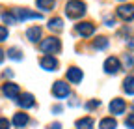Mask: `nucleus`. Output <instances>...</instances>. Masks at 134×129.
Listing matches in <instances>:
<instances>
[{
  "label": "nucleus",
  "instance_id": "obj_1",
  "mask_svg": "<svg viewBox=\"0 0 134 129\" xmlns=\"http://www.w3.org/2000/svg\"><path fill=\"white\" fill-rule=\"evenodd\" d=\"M65 13L69 19H80L86 15V4L82 0H69L65 6Z\"/></svg>",
  "mask_w": 134,
  "mask_h": 129
},
{
  "label": "nucleus",
  "instance_id": "obj_2",
  "mask_svg": "<svg viewBox=\"0 0 134 129\" xmlns=\"http://www.w3.org/2000/svg\"><path fill=\"white\" fill-rule=\"evenodd\" d=\"M41 51L45 54H56L62 51V41L54 36H50L47 39H41Z\"/></svg>",
  "mask_w": 134,
  "mask_h": 129
},
{
  "label": "nucleus",
  "instance_id": "obj_3",
  "mask_svg": "<svg viewBox=\"0 0 134 129\" xmlns=\"http://www.w3.org/2000/svg\"><path fill=\"white\" fill-rule=\"evenodd\" d=\"M69 94H71V88H69V84H65L63 80H56V82L52 84V95L56 99H63Z\"/></svg>",
  "mask_w": 134,
  "mask_h": 129
},
{
  "label": "nucleus",
  "instance_id": "obj_4",
  "mask_svg": "<svg viewBox=\"0 0 134 129\" xmlns=\"http://www.w3.org/2000/svg\"><path fill=\"white\" fill-rule=\"evenodd\" d=\"M104 71L108 73V75H115V73H119L121 71V62H119V58H115V56H110V58H106L104 60Z\"/></svg>",
  "mask_w": 134,
  "mask_h": 129
},
{
  "label": "nucleus",
  "instance_id": "obj_5",
  "mask_svg": "<svg viewBox=\"0 0 134 129\" xmlns=\"http://www.w3.org/2000/svg\"><path fill=\"white\" fill-rule=\"evenodd\" d=\"M117 17H119L121 21H125V23H129V21H132L134 19V6L132 4H123V6H119L117 8Z\"/></svg>",
  "mask_w": 134,
  "mask_h": 129
},
{
  "label": "nucleus",
  "instance_id": "obj_6",
  "mask_svg": "<svg viewBox=\"0 0 134 129\" xmlns=\"http://www.w3.org/2000/svg\"><path fill=\"white\" fill-rule=\"evenodd\" d=\"M39 66H41L45 71H56V69H58V60H56V56H52V54H45V56H41V60H39Z\"/></svg>",
  "mask_w": 134,
  "mask_h": 129
},
{
  "label": "nucleus",
  "instance_id": "obj_7",
  "mask_svg": "<svg viewBox=\"0 0 134 129\" xmlns=\"http://www.w3.org/2000/svg\"><path fill=\"white\" fill-rule=\"evenodd\" d=\"M13 15L17 17V21H26V19H41V13H34V11L24 9V8H15V9H13Z\"/></svg>",
  "mask_w": 134,
  "mask_h": 129
},
{
  "label": "nucleus",
  "instance_id": "obj_8",
  "mask_svg": "<svg viewBox=\"0 0 134 129\" xmlns=\"http://www.w3.org/2000/svg\"><path fill=\"white\" fill-rule=\"evenodd\" d=\"M75 32H76L78 36H82V38H90L93 32H95V24L93 23H78L75 26Z\"/></svg>",
  "mask_w": 134,
  "mask_h": 129
},
{
  "label": "nucleus",
  "instance_id": "obj_9",
  "mask_svg": "<svg viewBox=\"0 0 134 129\" xmlns=\"http://www.w3.org/2000/svg\"><path fill=\"white\" fill-rule=\"evenodd\" d=\"M15 101H17V105H19L21 109H32V107H36V99H34L32 94H19V97H17Z\"/></svg>",
  "mask_w": 134,
  "mask_h": 129
},
{
  "label": "nucleus",
  "instance_id": "obj_10",
  "mask_svg": "<svg viewBox=\"0 0 134 129\" xmlns=\"http://www.w3.org/2000/svg\"><path fill=\"white\" fill-rule=\"evenodd\" d=\"M2 94L6 95L8 99H17V97H19V84L6 82V84L2 86Z\"/></svg>",
  "mask_w": 134,
  "mask_h": 129
},
{
  "label": "nucleus",
  "instance_id": "obj_11",
  "mask_svg": "<svg viewBox=\"0 0 134 129\" xmlns=\"http://www.w3.org/2000/svg\"><path fill=\"white\" fill-rule=\"evenodd\" d=\"M110 114H123L125 112V109H127V105H125V101L121 99V97H115V99H112V103H110Z\"/></svg>",
  "mask_w": 134,
  "mask_h": 129
},
{
  "label": "nucleus",
  "instance_id": "obj_12",
  "mask_svg": "<svg viewBox=\"0 0 134 129\" xmlns=\"http://www.w3.org/2000/svg\"><path fill=\"white\" fill-rule=\"evenodd\" d=\"M41 36H43L41 26H30V28L26 30V38H28V41H32V43L41 41Z\"/></svg>",
  "mask_w": 134,
  "mask_h": 129
},
{
  "label": "nucleus",
  "instance_id": "obj_13",
  "mask_svg": "<svg viewBox=\"0 0 134 129\" xmlns=\"http://www.w3.org/2000/svg\"><path fill=\"white\" fill-rule=\"evenodd\" d=\"M28 122H30V118H28V114H26V112H15V114H13V120H11V123H13L17 129L24 127Z\"/></svg>",
  "mask_w": 134,
  "mask_h": 129
},
{
  "label": "nucleus",
  "instance_id": "obj_14",
  "mask_svg": "<svg viewBox=\"0 0 134 129\" xmlns=\"http://www.w3.org/2000/svg\"><path fill=\"white\" fill-rule=\"evenodd\" d=\"M82 77H84V73L78 68H69V69H67V80L73 82V84H78L80 80H82Z\"/></svg>",
  "mask_w": 134,
  "mask_h": 129
},
{
  "label": "nucleus",
  "instance_id": "obj_15",
  "mask_svg": "<svg viewBox=\"0 0 134 129\" xmlns=\"http://www.w3.org/2000/svg\"><path fill=\"white\" fill-rule=\"evenodd\" d=\"M123 90H125V94L134 95V75H129V77L123 80Z\"/></svg>",
  "mask_w": 134,
  "mask_h": 129
},
{
  "label": "nucleus",
  "instance_id": "obj_16",
  "mask_svg": "<svg viewBox=\"0 0 134 129\" xmlns=\"http://www.w3.org/2000/svg\"><path fill=\"white\" fill-rule=\"evenodd\" d=\"M99 129H117L115 118H103L99 122Z\"/></svg>",
  "mask_w": 134,
  "mask_h": 129
},
{
  "label": "nucleus",
  "instance_id": "obj_17",
  "mask_svg": "<svg viewBox=\"0 0 134 129\" xmlns=\"http://www.w3.org/2000/svg\"><path fill=\"white\" fill-rule=\"evenodd\" d=\"M76 129H93V118L86 116V118L76 120Z\"/></svg>",
  "mask_w": 134,
  "mask_h": 129
},
{
  "label": "nucleus",
  "instance_id": "obj_18",
  "mask_svg": "<svg viewBox=\"0 0 134 129\" xmlns=\"http://www.w3.org/2000/svg\"><path fill=\"white\" fill-rule=\"evenodd\" d=\"M36 4H37L39 9H43V11H50V9L54 8L56 0H36Z\"/></svg>",
  "mask_w": 134,
  "mask_h": 129
},
{
  "label": "nucleus",
  "instance_id": "obj_19",
  "mask_svg": "<svg viewBox=\"0 0 134 129\" xmlns=\"http://www.w3.org/2000/svg\"><path fill=\"white\" fill-rule=\"evenodd\" d=\"M48 28H50V30H54V32H60V30L63 28V21H62L60 17L50 19V21H48Z\"/></svg>",
  "mask_w": 134,
  "mask_h": 129
},
{
  "label": "nucleus",
  "instance_id": "obj_20",
  "mask_svg": "<svg viewBox=\"0 0 134 129\" xmlns=\"http://www.w3.org/2000/svg\"><path fill=\"white\" fill-rule=\"evenodd\" d=\"M8 56H9L11 60H17V62H19V60H23V51L17 49V47H11V49L8 51Z\"/></svg>",
  "mask_w": 134,
  "mask_h": 129
},
{
  "label": "nucleus",
  "instance_id": "obj_21",
  "mask_svg": "<svg viewBox=\"0 0 134 129\" xmlns=\"http://www.w3.org/2000/svg\"><path fill=\"white\" fill-rule=\"evenodd\" d=\"M2 21H4L6 24H15V23H19V21H17V17L13 15V11H4V13H2Z\"/></svg>",
  "mask_w": 134,
  "mask_h": 129
},
{
  "label": "nucleus",
  "instance_id": "obj_22",
  "mask_svg": "<svg viewBox=\"0 0 134 129\" xmlns=\"http://www.w3.org/2000/svg\"><path fill=\"white\" fill-rule=\"evenodd\" d=\"M106 47H108V39H106V38H103V36H100V38H97V39L93 41V49H97V51H100V49H106Z\"/></svg>",
  "mask_w": 134,
  "mask_h": 129
},
{
  "label": "nucleus",
  "instance_id": "obj_23",
  "mask_svg": "<svg viewBox=\"0 0 134 129\" xmlns=\"http://www.w3.org/2000/svg\"><path fill=\"white\" fill-rule=\"evenodd\" d=\"M125 125H127L129 129H134V112H132V114H129V116L125 118Z\"/></svg>",
  "mask_w": 134,
  "mask_h": 129
},
{
  "label": "nucleus",
  "instance_id": "obj_24",
  "mask_svg": "<svg viewBox=\"0 0 134 129\" xmlns=\"http://www.w3.org/2000/svg\"><path fill=\"white\" fill-rule=\"evenodd\" d=\"M97 107H100V101H99V99H93V101H88V103H86V109H88V110H93V109H97Z\"/></svg>",
  "mask_w": 134,
  "mask_h": 129
},
{
  "label": "nucleus",
  "instance_id": "obj_25",
  "mask_svg": "<svg viewBox=\"0 0 134 129\" xmlns=\"http://www.w3.org/2000/svg\"><path fill=\"white\" fill-rule=\"evenodd\" d=\"M8 39V28L6 26H0V43Z\"/></svg>",
  "mask_w": 134,
  "mask_h": 129
},
{
  "label": "nucleus",
  "instance_id": "obj_26",
  "mask_svg": "<svg viewBox=\"0 0 134 129\" xmlns=\"http://www.w3.org/2000/svg\"><path fill=\"white\" fill-rule=\"evenodd\" d=\"M9 120H6V118H0V129H9Z\"/></svg>",
  "mask_w": 134,
  "mask_h": 129
},
{
  "label": "nucleus",
  "instance_id": "obj_27",
  "mask_svg": "<svg viewBox=\"0 0 134 129\" xmlns=\"http://www.w3.org/2000/svg\"><path fill=\"white\" fill-rule=\"evenodd\" d=\"M125 64H127V68H130V66H134V58H132L130 54H127V56H125Z\"/></svg>",
  "mask_w": 134,
  "mask_h": 129
},
{
  "label": "nucleus",
  "instance_id": "obj_28",
  "mask_svg": "<svg viewBox=\"0 0 134 129\" xmlns=\"http://www.w3.org/2000/svg\"><path fill=\"white\" fill-rule=\"evenodd\" d=\"M104 23H106L108 26H114V19H112V17H106V19H104Z\"/></svg>",
  "mask_w": 134,
  "mask_h": 129
},
{
  "label": "nucleus",
  "instance_id": "obj_29",
  "mask_svg": "<svg viewBox=\"0 0 134 129\" xmlns=\"http://www.w3.org/2000/svg\"><path fill=\"white\" fill-rule=\"evenodd\" d=\"M50 129H62V125H60V123H52V125H50Z\"/></svg>",
  "mask_w": 134,
  "mask_h": 129
},
{
  "label": "nucleus",
  "instance_id": "obj_30",
  "mask_svg": "<svg viewBox=\"0 0 134 129\" xmlns=\"http://www.w3.org/2000/svg\"><path fill=\"white\" fill-rule=\"evenodd\" d=\"M2 62H4V51L0 49V64H2Z\"/></svg>",
  "mask_w": 134,
  "mask_h": 129
},
{
  "label": "nucleus",
  "instance_id": "obj_31",
  "mask_svg": "<svg viewBox=\"0 0 134 129\" xmlns=\"http://www.w3.org/2000/svg\"><path fill=\"white\" fill-rule=\"evenodd\" d=\"M119 2H125V0H119Z\"/></svg>",
  "mask_w": 134,
  "mask_h": 129
},
{
  "label": "nucleus",
  "instance_id": "obj_32",
  "mask_svg": "<svg viewBox=\"0 0 134 129\" xmlns=\"http://www.w3.org/2000/svg\"><path fill=\"white\" fill-rule=\"evenodd\" d=\"M132 109H134V103H132Z\"/></svg>",
  "mask_w": 134,
  "mask_h": 129
}]
</instances>
